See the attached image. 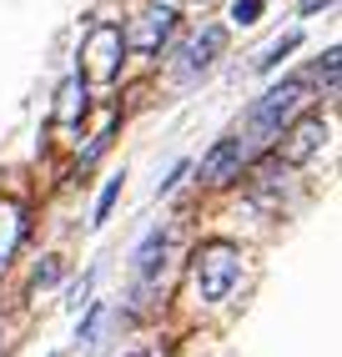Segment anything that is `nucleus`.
Listing matches in <instances>:
<instances>
[{"instance_id": "nucleus-1", "label": "nucleus", "mask_w": 342, "mask_h": 357, "mask_svg": "<svg viewBox=\"0 0 342 357\" xmlns=\"http://www.w3.org/2000/svg\"><path fill=\"white\" fill-rule=\"evenodd\" d=\"M191 277H197V292L207 302H227L232 287L241 282V252L232 242H207L191 257Z\"/></svg>"}, {"instance_id": "nucleus-2", "label": "nucleus", "mask_w": 342, "mask_h": 357, "mask_svg": "<svg viewBox=\"0 0 342 357\" xmlns=\"http://www.w3.org/2000/svg\"><path fill=\"white\" fill-rule=\"evenodd\" d=\"M302 101H307V81H302V76L277 81V86L267 91L257 106H252V131H257V136H277V131H282V121H287V116L297 111Z\"/></svg>"}, {"instance_id": "nucleus-3", "label": "nucleus", "mask_w": 342, "mask_h": 357, "mask_svg": "<svg viewBox=\"0 0 342 357\" xmlns=\"http://www.w3.org/2000/svg\"><path fill=\"white\" fill-rule=\"evenodd\" d=\"M121 51H126V36H121V26H111V20H101V26H91L86 36V70L81 76L91 81H116L121 76Z\"/></svg>"}, {"instance_id": "nucleus-4", "label": "nucleus", "mask_w": 342, "mask_h": 357, "mask_svg": "<svg viewBox=\"0 0 342 357\" xmlns=\"http://www.w3.org/2000/svg\"><path fill=\"white\" fill-rule=\"evenodd\" d=\"M171 31H177V10H141L121 36H126L131 51H141V56H161V45L171 40Z\"/></svg>"}, {"instance_id": "nucleus-5", "label": "nucleus", "mask_w": 342, "mask_h": 357, "mask_svg": "<svg viewBox=\"0 0 342 357\" xmlns=\"http://www.w3.org/2000/svg\"><path fill=\"white\" fill-rule=\"evenodd\" d=\"M241 161H247V141H241V136H222V141L202 156V172H197V176H202L207 186H227V181L241 176Z\"/></svg>"}, {"instance_id": "nucleus-6", "label": "nucleus", "mask_w": 342, "mask_h": 357, "mask_svg": "<svg viewBox=\"0 0 342 357\" xmlns=\"http://www.w3.org/2000/svg\"><path fill=\"white\" fill-rule=\"evenodd\" d=\"M322 141H327V121H322V116H307V121H297V126L287 131L282 161L287 166H302V161H312L317 151H322Z\"/></svg>"}, {"instance_id": "nucleus-7", "label": "nucleus", "mask_w": 342, "mask_h": 357, "mask_svg": "<svg viewBox=\"0 0 342 357\" xmlns=\"http://www.w3.org/2000/svg\"><path fill=\"white\" fill-rule=\"evenodd\" d=\"M222 51H227V31H222V26H202V36L191 40L186 56H181V76H197V70H207Z\"/></svg>"}, {"instance_id": "nucleus-8", "label": "nucleus", "mask_w": 342, "mask_h": 357, "mask_svg": "<svg viewBox=\"0 0 342 357\" xmlns=\"http://www.w3.org/2000/svg\"><path fill=\"white\" fill-rule=\"evenodd\" d=\"M20 236H26V206H0V267L15 257Z\"/></svg>"}, {"instance_id": "nucleus-9", "label": "nucleus", "mask_w": 342, "mask_h": 357, "mask_svg": "<svg viewBox=\"0 0 342 357\" xmlns=\"http://www.w3.org/2000/svg\"><path fill=\"white\" fill-rule=\"evenodd\" d=\"M81 116H86V76H70V81L61 86L56 121H66V126H81Z\"/></svg>"}, {"instance_id": "nucleus-10", "label": "nucleus", "mask_w": 342, "mask_h": 357, "mask_svg": "<svg viewBox=\"0 0 342 357\" xmlns=\"http://www.w3.org/2000/svg\"><path fill=\"white\" fill-rule=\"evenodd\" d=\"M161 252H166V231H151L146 242L136 247V272L141 277H151L156 267H161Z\"/></svg>"}, {"instance_id": "nucleus-11", "label": "nucleus", "mask_w": 342, "mask_h": 357, "mask_svg": "<svg viewBox=\"0 0 342 357\" xmlns=\"http://www.w3.org/2000/svg\"><path fill=\"white\" fill-rule=\"evenodd\" d=\"M297 45H302V36H297V31L282 36V40H272V45H267V51L257 56V70H277V61H282V56H292Z\"/></svg>"}, {"instance_id": "nucleus-12", "label": "nucleus", "mask_w": 342, "mask_h": 357, "mask_svg": "<svg viewBox=\"0 0 342 357\" xmlns=\"http://www.w3.org/2000/svg\"><path fill=\"white\" fill-rule=\"evenodd\" d=\"M267 0H232V26H257Z\"/></svg>"}, {"instance_id": "nucleus-13", "label": "nucleus", "mask_w": 342, "mask_h": 357, "mask_svg": "<svg viewBox=\"0 0 342 357\" xmlns=\"http://www.w3.org/2000/svg\"><path fill=\"white\" fill-rule=\"evenodd\" d=\"M337 56H342V51L332 45V51H322V61H317V81H322L327 91H337V66H342Z\"/></svg>"}, {"instance_id": "nucleus-14", "label": "nucleus", "mask_w": 342, "mask_h": 357, "mask_svg": "<svg viewBox=\"0 0 342 357\" xmlns=\"http://www.w3.org/2000/svg\"><path fill=\"white\" fill-rule=\"evenodd\" d=\"M116 197H121V176H111V181H106V192H101V202H96V217H91L96 227H101V222L111 217V206H116Z\"/></svg>"}, {"instance_id": "nucleus-15", "label": "nucleus", "mask_w": 342, "mask_h": 357, "mask_svg": "<svg viewBox=\"0 0 342 357\" xmlns=\"http://www.w3.org/2000/svg\"><path fill=\"white\" fill-rule=\"evenodd\" d=\"M61 272H66V267H61V257H45L40 267H36L31 282H36V287H51V282H61Z\"/></svg>"}, {"instance_id": "nucleus-16", "label": "nucleus", "mask_w": 342, "mask_h": 357, "mask_svg": "<svg viewBox=\"0 0 342 357\" xmlns=\"http://www.w3.org/2000/svg\"><path fill=\"white\" fill-rule=\"evenodd\" d=\"M96 322H101V307H91V312H86V322L76 327V337H81V342H91V332H96Z\"/></svg>"}, {"instance_id": "nucleus-17", "label": "nucleus", "mask_w": 342, "mask_h": 357, "mask_svg": "<svg viewBox=\"0 0 342 357\" xmlns=\"http://www.w3.org/2000/svg\"><path fill=\"white\" fill-rule=\"evenodd\" d=\"M327 6H332V0H302L297 10H302V15H317V10H327Z\"/></svg>"}, {"instance_id": "nucleus-18", "label": "nucleus", "mask_w": 342, "mask_h": 357, "mask_svg": "<svg viewBox=\"0 0 342 357\" xmlns=\"http://www.w3.org/2000/svg\"><path fill=\"white\" fill-rule=\"evenodd\" d=\"M86 292H91V277H81V287L70 292V307H81V302H86Z\"/></svg>"}, {"instance_id": "nucleus-19", "label": "nucleus", "mask_w": 342, "mask_h": 357, "mask_svg": "<svg viewBox=\"0 0 342 357\" xmlns=\"http://www.w3.org/2000/svg\"><path fill=\"white\" fill-rule=\"evenodd\" d=\"M126 357H151V352H126Z\"/></svg>"}]
</instances>
